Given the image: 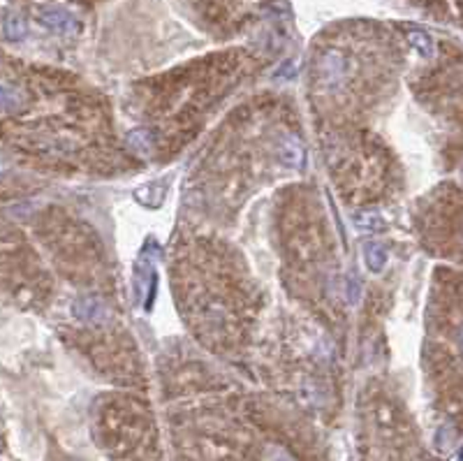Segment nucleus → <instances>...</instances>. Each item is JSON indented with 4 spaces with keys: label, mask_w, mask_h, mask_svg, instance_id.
Listing matches in <instances>:
<instances>
[{
    "label": "nucleus",
    "mask_w": 463,
    "mask_h": 461,
    "mask_svg": "<svg viewBox=\"0 0 463 461\" xmlns=\"http://www.w3.org/2000/svg\"><path fill=\"white\" fill-rule=\"evenodd\" d=\"M37 19L44 28H49L51 33H58V35H74L79 31V22L72 12H67L65 8H58V5H49V8H42L37 12Z\"/></svg>",
    "instance_id": "1"
},
{
    "label": "nucleus",
    "mask_w": 463,
    "mask_h": 461,
    "mask_svg": "<svg viewBox=\"0 0 463 461\" xmlns=\"http://www.w3.org/2000/svg\"><path fill=\"white\" fill-rule=\"evenodd\" d=\"M317 77L324 86L341 84L345 77V60L338 51H327L317 63Z\"/></svg>",
    "instance_id": "2"
},
{
    "label": "nucleus",
    "mask_w": 463,
    "mask_h": 461,
    "mask_svg": "<svg viewBox=\"0 0 463 461\" xmlns=\"http://www.w3.org/2000/svg\"><path fill=\"white\" fill-rule=\"evenodd\" d=\"M72 311L81 322H88V325H105L107 322V308L95 297H79L74 301Z\"/></svg>",
    "instance_id": "3"
},
{
    "label": "nucleus",
    "mask_w": 463,
    "mask_h": 461,
    "mask_svg": "<svg viewBox=\"0 0 463 461\" xmlns=\"http://www.w3.org/2000/svg\"><path fill=\"white\" fill-rule=\"evenodd\" d=\"M26 107V95L15 86L0 84V114H17Z\"/></svg>",
    "instance_id": "4"
},
{
    "label": "nucleus",
    "mask_w": 463,
    "mask_h": 461,
    "mask_svg": "<svg viewBox=\"0 0 463 461\" xmlns=\"http://www.w3.org/2000/svg\"><path fill=\"white\" fill-rule=\"evenodd\" d=\"M407 42H410V47L419 53L421 58H433L435 56V42L426 31L410 28L407 31Z\"/></svg>",
    "instance_id": "5"
},
{
    "label": "nucleus",
    "mask_w": 463,
    "mask_h": 461,
    "mask_svg": "<svg viewBox=\"0 0 463 461\" xmlns=\"http://www.w3.org/2000/svg\"><path fill=\"white\" fill-rule=\"evenodd\" d=\"M364 260H366V267L373 271V274H380L385 269L387 265V251L382 244L378 242H371L364 246Z\"/></svg>",
    "instance_id": "6"
},
{
    "label": "nucleus",
    "mask_w": 463,
    "mask_h": 461,
    "mask_svg": "<svg viewBox=\"0 0 463 461\" xmlns=\"http://www.w3.org/2000/svg\"><path fill=\"white\" fill-rule=\"evenodd\" d=\"M3 33H5V37L12 40V42H19V40L26 37V33H28V26H26L22 15H17V12H10V15L5 17V22H3Z\"/></svg>",
    "instance_id": "7"
},
{
    "label": "nucleus",
    "mask_w": 463,
    "mask_h": 461,
    "mask_svg": "<svg viewBox=\"0 0 463 461\" xmlns=\"http://www.w3.org/2000/svg\"><path fill=\"white\" fill-rule=\"evenodd\" d=\"M280 158H283V162H285L287 167L299 169V167H303V158H306V153H303L301 144L296 140H287L285 144H283V149H280Z\"/></svg>",
    "instance_id": "8"
},
{
    "label": "nucleus",
    "mask_w": 463,
    "mask_h": 461,
    "mask_svg": "<svg viewBox=\"0 0 463 461\" xmlns=\"http://www.w3.org/2000/svg\"><path fill=\"white\" fill-rule=\"evenodd\" d=\"M128 144L130 149L135 151H151L153 149V137H151V133H146V130H135V133H130Z\"/></svg>",
    "instance_id": "9"
},
{
    "label": "nucleus",
    "mask_w": 463,
    "mask_h": 461,
    "mask_svg": "<svg viewBox=\"0 0 463 461\" xmlns=\"http://www.w3.org/2000/svg\"><path fill=\"white\" fill-rule=\"evenodd\" d=\"M355 223L359 230H369V232H378L385 227V220H382V216H378V213H362V216H355Z\"/></svg>",
    "instance_id": "10"
},
{
    "label": "nucleus",
    "mask_w": 463,
    "mask_h": 461,
    "mask_svg": "<svg viewBox=\"0 0 463 461\" xmlns=\"http://www.w3.org/2000/svg\"><path fill=\"white\" fill-rule=\"evenodd\" d=\"M348 299L352 301V304H357L359 301V280L355 276L348 278Z\"/></svg>",
    "instance_id": "11"
},
{
    "label": "nucleus",
    "mask_w": 463,
    "mask_h": 461,
    "mask_svg": "<svg viewBox=\"0 0 463 461\" xmlns=\"http://www.w3.org/2000/svg\"><path fill=\"white\" fill-rule=\"evenodd\" d=\"M459 348H461V353H463V327H461V332H459Z\"/></svg>",
    "instance_id": "12"
},
{
    "label": "nucleus",
    "mask_w": 463,
    "mask_h": 461,
    "mask_svg": "<svg viewBox=\"0 0 463 461\" xmlns=\"http://www.w3.org/2000/svg\"><path fill=\"white\" fill-rule=\"evenodd\" d=\"M459 459H463V450H461V452H459Z\"/></svg>",
    "instance_id": "13"
},
{
    "label": "nucleus",
    "mask_w": 463,
    "mask_h": 461,
    "mask_svg": "<svg viewBox=\"0 0 463 461\" xmlns=\"http://www.w3.org/2000/svg\"><path fill=\"white\" fill-rule=\"evenodd\" d=\"M461 181H463V174H461Z\"/></svg>",
    "instance_id": "14"
}]
</instances>
